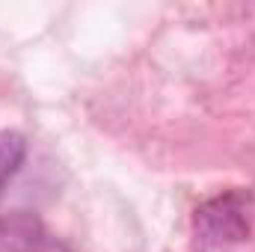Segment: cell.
I'll return each mask as SVG.
<instances>
[{
    "label": "cell",
    "mask_w": 255,
    "mask_h": 252,
    "mask_svg": "<svg viewBox=\"0 0 255 252\" xmlns=\"http://www.w3.org/2000/svg\"><path fill=\"white\" fill-rule=\"evenodd\" d=\"M196 235L205 250H226L250 235V196L223 193L196 211Z\"/></svg>",
    "instance_id": "cell-1"
},
{
    "label": "cell",
    "mask_w": 255,
    "mask_h": 252,
    "mask_svg": "<svg viewBox=\"0 0 255 252\" xmlns=\"http://www.w3.org/2000/svg\"><path fill=\"white\" fill-rule=\"evenodd\" d=\"M27 154V139L18 130H0V190L6 187L21 169Z\"/></svg>",
    "instance_id": "cell-3"
},
{
    "label": "cell",
    "mask_w": 255,
    "mask_h": 252,
    "mask_svg": "<svg viewBox=\"0 0 255 252\" xmlns=\"http://www.w3.org/2000/svg\"><path fill=\"white\" fill-rule=\"evenodd\" d=\"M0 244L12 252H54L57 244L42 232V223L30 214L0 220Z\"/></svg>",
    "instance_id": "cell-2"
}]
</instances>
